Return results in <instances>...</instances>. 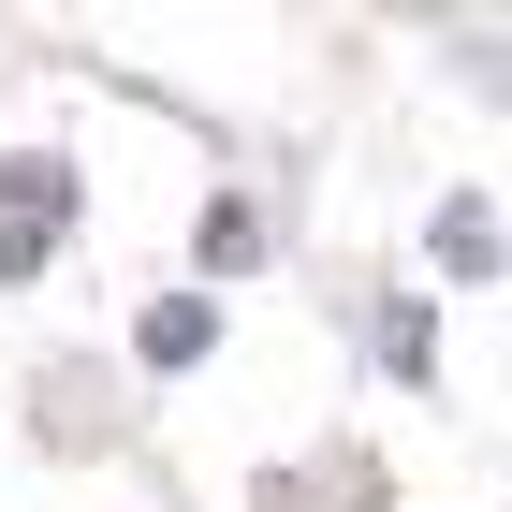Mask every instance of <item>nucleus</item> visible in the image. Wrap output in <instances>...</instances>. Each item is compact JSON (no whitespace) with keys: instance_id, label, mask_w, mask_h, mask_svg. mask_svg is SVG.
Segmentation results:
<instances>
[{"instance_id":"f03ea898","label":"nucleus","mask_w":512,"mask_h":512,"mask_svg":"<svg viewBox=\"0 0 512 512\" xmlns=\"http://www.w3.org/2000/svg\"><path fill=\"white\" fill-rule=\"evenodd\" d=\"M205 337H220V308H205V293H176V308H147V366H191Z\"/></svg>"},{"instance_id":"f257e3e1","label":"nucleus","mask_w":512,"mask_h":512,"mask_svg":"<svg viewBox=\"0 0 512 512\" xmlns=\"http://www.w3.org/2000/svg\"><path fill=\"white\" fill-rule=\"evenodd\" d=\"M0 205H15L0 278H30V264H44V235H59V205H74V176H59V161H0Z\"/></svg>"},{"instance_id":"7ed1b4c3","label":"nucleus","mask_w":512,"mask_h":512,"mask_svg":"<svg viewBox=\"0 0 512 512\" xmlns=\"http://www.w3.org/2000/svg\"><path fill=\"white\" fill-rule=\"evenodd\" d=\"M439 264L483 278V264H498V220H483V205H439Z\"/></svg>"}]
</instances>
